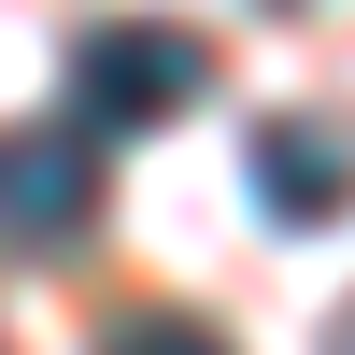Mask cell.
<instances>
[{"label": "cell", "instance_id": "cell-1", "mask_svg": "<svg viewBox=\"0 0 355 355\" xmlns=\"http://www.w3.org/2000/svg\"><path fill=\"white\" fill-rule=\"evenodd\" d=\"M214 85V43H199L185 15H100L71 43V100H85V128H171V114Z\"/></svg>", "mask_w": 355, "mask_h": 355}, {"label": "cell", "instance_id": "cell-2", "mask_svg": "<svg viewBox=\"0 0 355 355\" xmlns=\"http://www.w3.org/2000/svg\"><path fill=\"white\" fill-rule=\"evenodd\" d=\"M85 227H100V142L85 128H0V242L71 256Z\"/></svg>", "mask_w": 355, "mask_h": 355}, {"label": "cell", "instance_id": "cell-3", "mask_svg": "<svg viewBox=\"0 0 355 355\" xmlns=\"http://www.w3.org/2000/svg\"><path fill=\"white\" fill-rule=\"evenodd\" d=\"M256 199H270L284 227H327L355 199V142L313 128V114H270V128H256Z\"/></svg>", "mask_w": 355, "mask_h": 355}, {"label": "cell", "instance_id": "cell-4", "mask_svg": "<svg viewBox=\"0 0 355 355\" xmlns=\"http://www.w3.org/2000/svg\"><path fill=\"white\" fill-rule=\"evenodd\" d=\"M100 355H227V341L199 327V313H157V299H142V313H114V327H100Z\"/></svg>", "mask_w": 355, "mask_h": 355}, {"label": "cell", "instance_id": "cell-5", "mask_svg": "<svg viewBox=\"0 0 355 355\" xmlns=\"http://www.w3.org/2000/svg\"><path fill=\"white\" fill-rule=\"evenodd\" d=\"M327 355H355V313H341V327H327Z\"/></svg>", "mask_w": 355, "mask_h": 355}, {"label": "cell", "instance_id": "cell-6", "mask_svg": "<svg viewBox=\"0 0 355 355\" xmlns=\"http://www.w3.org/2000/svg\"><path fill=\"white\" fill-rule=\"evenodd\" d=\"M0 355H15V341H0Z\"/></svg>", "mask_w": 355, "mask_h": 355}]
</instances>
